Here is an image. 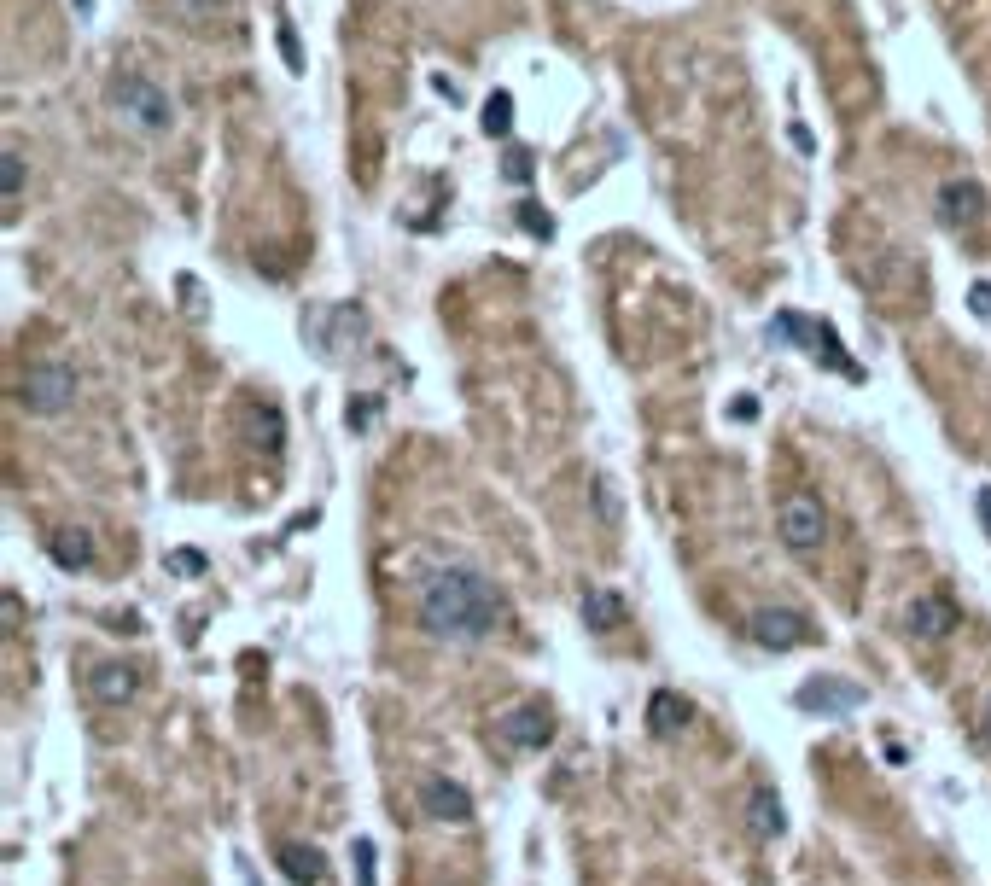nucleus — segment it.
I'll use <instances>...</instances> for the list:
<instances>
[{
  "label": "nucleus",
  "mask_w": 991,
  "mask_h": 886,
  "mask_svg": "<svg viewBox=\"0 0 991 886\" xmlns=\"http://www.w3.org/2000/svg\"><path fill=\"white\" fill-rule=\"evenodd\" d=\"M863 700H869V694L846 677H811V682L793 688V706L811 712V717H846V712H857Z\"/></svg>",
  "instance_id": "nucleus-5"
},
{
  "label": "nucleus",
  "mask_w": 991,
  "mask_h": 886,
  "mask_svg": "<svg viewBox=\"0 0 991 886\" xmlns=\"http://www.w3.org/2000/svg\"><path fill=\"white\" fill-rule=\"evenodd\" d=\"M968 309H974L980 321H991V280H974V286H968Z\"/></svg>",
  "instance_id": "nucleus-22"
},
{
  "label": "nucleus",
  "mask_w": 991,
  "mask_h": 886,
  "mask_svg": "<svg viewBox=\"0 0 991 886\" xmlns=\"http://www.w3.org/2000/svg\"><path fill=\"white\" fill-rule=\"evenodd\" d=\"M683 723H688V700L677 694V688H659V694L648 700V729L659 735V741H671Z\"/></svg>",
  "instance_id": "nucleus-14"
},
{
  "label": "nucleus",
  "mask_w": 991,
  "mask_h": 886,
  "mask_svg": "<svg viewBox=\"0 0 991 886\" xmlns=\"http://www.w3.org/2000/svg\"><path fill=\"white\" fill-rule=\"evenodd\" d=\"M257 426L269 432V449H280V409H263L257 414Z\"/></svg>",
  "instance_id": "nucleus-24"
},
{
  "label": "nucleus",
  "mask_w": 991,
  "mask_h": 886,
  "mask_svg": "<svg viewBox=\"0 0 991 886\" xmlns=\"http://www.w3.org/2000/svg\"><path fill=\"white\" fill-rule=\"evenodd\" d=\"M986 187L974 181V175H951L945 187H939V210H945V222L951 228H974V222H986Z\"/></svg>",
  "instance_id": "nucleus-10"
},
{
  "label": "nucleus",
  "mask_w": 991,
  "mask_h": 886,
  "mask_svg": "<svg viewBox=\"0 0 991 886\" xmlns=\"http://www.w3.org/2000/svg\"><path fill=\"white\" fill-rule=\"evenodd\" d=\"M980 741L991 747V694H986V706H980Z\"/></svg>",
  "instance_id": "nucleus-27"
},
{
  "label": "nucleus",
  "mask_w": 991,
  "mask_h": 886,
  "mask_svg": "<svg viewBox=\"0 0 991 886\" xmlns=\"http://www.w3.org/2000/svg\"><path fill=\"white\" fill-rule=\"evenodd\" d=\"M280 53H286V65H292V70H304V53H298V30H292L286 18H280Z\"/></svg>",
  "instance_id": "nucleus-23"
},
{
  "label": "nucleus",
  "mask_w": 991,
  "mask_h": 886,
  "mask_svg": "<svg viewBox=\"0 0 991 886\" xmlns=\"http://www.w3.org/2000/svg\"><path fill=\"white\" fill-rule=\"evenodd\" d=\"M974 513H980V531H986V543H991V490L974 496Z\"/></svg>",
  "instance_id": "nucleus-25"
},
{
  "label": "nucleus",
  "mask_w": 991,
  "mask_h": 886,
  "mask_svg": "<svg viewBox=\"0 0 991 886\" xmlns=\"http://www.w3.org/2000/svg\"><path fill=\"white\" fill-rule=\"evenodd\" d=\"M513 129V94H490L484 100V135H508Z\"/></svg>",
  "instance_id": "nucleus-17"
},
{
  "label": "nucleus",
  "mask_w": 991,
  "mask_h": 886,
  "mask_svg": "<svg viewBox=\"0 0 991 886\" xmlns=\"http://www.w3.org/2000/svg\"><path fill=\"white\" fill-rule=\"evenodd\" d=\"M350 857H356V886H379V875H374V840H356V846H350Z\"/></svg>",
  "instance_id": "nucleus-19"
},
{
  "label": "nucleus",
  "mask_w": 991,
  "mask_h": 886,
  "mask_svg": "<svg viewBox=\"0 0 991 886\" xmlns=\"http://www.w3.org/2000/svg\"><path fill=\"white\" fill-rule=\"evenodd\" d=\"M531 175V158L525 152H508V181H525Z\"/></svg>",
  "instance_id": "nucleus-26"
},
{
  "label": "nucleus",
  "mask_w": 991,
  "mask_h": 886,
  "mask_svg": "<svg viewBox=\"0 0 991 886\" xmlns=\"http://www.w3.org/2000/svg\"><path fill=\"white\" fill-rule=\"evenodd\" d=\"M496 741L513 747V752H543L548 741H554V717H548V706L525 700V706H513V712L496 717Z\"/></svg>",
  "instance_id": "nucleus-6"
},
{
  "label": "nucleus",
  "mask_w": 991,
  "mask_h": 886,
  "mask_svg": "<svg viewBox=\"0 0 991 886\" xmlns=\"http://www.w3.org/2000/svg\"><path fill=\"white\" fill-rule=\"evenodd\" d=\"M776 525H782V543L793 548V554H811V548H822V537H828V513H822V502L805 496V490H793L782 502Z\"/></svg>",
  "instance_id": "nucleus-4"
},
{
  "label": "nucleus",
  "mask_w": 991,
  "mask_h": 886,
  "mask_svg": "<svg viewBox=\"0 0 991 886\" xmlns=\"http://www.w3.org/2000/svg\"><path fill=\"white\" fill-rule=\"evenodd\" d=\"M747 828L758 834V840H782V834H787V811H782V799H776L770 787H752V799H747Z\"/></svg>",
  "instance_id": "nucleus-12"
},
{
  "label": "nucleus",
  "mask_w": 991,
  "mask_h": 886,
  "mask_svg": "<svg viewBox=\"0 0 991 886\" xmlns=\"http://www.w3.org/2000/svg\"><path fill=\"white\" fill-rule=\"evenodd\" d=\"M111 105H117L135 129H146V135H164L175 123V100L152 82V76H140V70H117V76H111Z\"/></svg>",
  "instance_id": "nucleus-2"
},
{
  "label": "nucleus",
  "mask_w": 991,
  "mask_h": 886,
  "mask_svg": "<svg viewBox=\"0 0 991 886\" xmlns=\"http://www.w3.org/2000/svg\"><path fill=\"white\" fill-rule=\"evenodd\" d=\"M0 164H6V216H12V210H18V199H24V152H18V146H6V158H0Z\"/></svg>",
  "instance_id": "nucleus-18"
},
{
  "label": "nucleus",
  "mask_w": 991,
  "mask_h": 886,
  "mask_svg": "<svg viewBox=\"0 0 991 886\" xmlns=\"http://www.w3.org/2000/svg\"><path fill=\"white\" fill-rule=\"evenodd\" d=\"M508 624L502 589L473 566H438L420 583V630L438 642H490Z\"/></svg>",
  "instance_id": "nucleus-1"
},
{
  "label": "nucleus",
  "mask_w": 991,
  "mask_h": 886,
  "mask_svg": "<svg viewBox=\"0 0 991 886\" xmlns=\"http://www.w3.org/2000/svg\"><path fill=\"white\" fill-rule=\"evenodd\" d=\"M519 222H525V234H537V239L554 234V222H548V210H543V205H519Z\"/></svg>",
  "instance_id": "nucleus-21"
},
{
  "label": "nucleus",
  "mask_w": 991,
  "mask_h": 886,
  "mask_svg": "<svg viewBox=\"0 0 991 886\" xmlns=\"http://www.w3.org/2000/svg\"><path fill=\"white\" fill-rule=\"evenodd\" d=\"M88 6H94V0H76V12H88Z\"/></svg>",
  "instance_id": "nucleus-28"
},
{
  "label": "nucleus",
  "mask_w": 991,
  "mask_h": 886,
  "mask_svg": "<svg viewBox=\"0 0 991 886\" xmlns=\"http://www.w3.org/2000/svg\"><path fill=\"white\" fill-rule=\"evenodd\" d=\"M817 630H811V618L805 613H787V607H764V613H752V642L770 653H793L805 648Z\"/></svg>",
  "instance_id": "nucleus-7"
},
{
  "label": "nucleus",
  "mask_w": 991,
  "mask_h": 886,
  "mask_svg": "<svg viewBox=\"0 0 991 886\" xmlns=\"http://www.w3.org/2000/svg\"><path fill=\"white\" fill-rule=\"evenodd\" d=\"M280 869H286V881H298V886H321L327 881V857L315 852V846H298V840L280 846Z\"/></svg>",
  "instance_id": "nucleus-13"
},
{
  "label": "nucleus",
  "mask_w": 991,
  "mask_h": 886,
  "mask_svg": "<svg viewBox=\"0 0 991 886\" xmlns=\"http://www.w3.org/2000/svg\"><path fill=\"white\" fill-rule=\"evenodd\" d=\"M170 572H175V578H199V572H205V554H199V548H175V554H170Z\"/></svg>",
  "instance_id": "nucleus-20"
},
{
  "label": "nucleus",
  "mask_w": 991,
  "mask_h": 886,
  "mask_svg": "<svg viewBox=\"0 0 991 886\" xmlns=\"http://www.w3.org/2000/svg\"><path fill=\"white\" fill-rule=\"evenodd\" d=\"M140 688V671L135 665H100L94 677H88V694L100 700V706H129Z\"/></svg>",
  "instance_id": "nucleus-11"
},
{
  "label": "nucleus",
  "mask_w": 991,
  "mask_h": 886,
  "mask_svg": "<svg viewBox=\"0 0 991 886\" xmlns=\"http://www.w3.org/2000/svg\"><path fill=\"white\" fill-rule=\"evenodd\" d=\"M420 811L432 822H455L461 828V822H473V793L461 782H449V776H426L420 782Z\"/></svg>",
  "instance_id": "nucleus-9"
},
{
  "label": "nucleus",
  "mask_w": 991,
  "mask_h": 886,
  "mask_svg": "<svg viewBox=\"0 0 991 886\" xmlns=\"http://www.w3.org/2000/svg\"><path fill=\"white\" fill-rule=\"evenodd\" d=\"M957 624H962V613H957V601H951V595H916V601H910V613H904V630H910V636H922V642H945Z\"/></svg>",
  "instance_id": "nucleus-8"
},
{
  "label": "nucleus",
  "mask_w": 991,
  "mask_h": 886,
  "mask_svg": "<svg viewBox=\"0 0 991 886\" xmlns=\"http://www.w3.org/2000/svg\"><path fill=\"white\" fill-rule=\"evenodd\" d=\"M70 397H76V374L65 362H35L30 374L18 379V403L30 414H59L70 409Z\"/></svg>",
  "instance_id": "nucleus-3"
},
{
  "label": "nucleus",
  "mask_w": 991,
  "mask_h": 886,
  "mask_svg": "<svg viewBox=\"0 0 991 886\" xmlns=\"http://www.w3.org/2000/svg\"><path fill=\"white\" fill-rule=\"evenodd\" d=\"M583 624L601 630V636H607V630H624V595H618V589H589V595H583Z\"/></svg>",
  "instance_id": "nucleus-15"
},
{
  "label": "nucleus",
  "mask_w": 991,
  "mask_h": 886,
  "mask_svg": "<svg viewBox=\"0 0 991 886\" xmlns=\"http://www.w3.org/2000/svg\"><path fill=\"white\" fill-rule=\"evenodd\" d=\"M47 548H53V560H59L65 572H82V566L94 560V543H88V531H59V537H53Z\"/></svg>",
  "instance_id": "nucleus-16"
}]
</instances>
